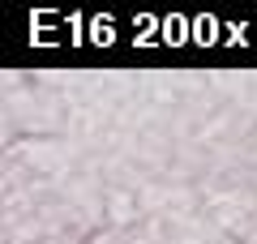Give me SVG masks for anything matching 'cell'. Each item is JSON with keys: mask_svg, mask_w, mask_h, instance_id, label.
I'll return each instance as SVG.
<instances>
[{"mask_svg": "<svg viewBox=\"0 0 257 244\" xmlns=\"http://www.w3.org/2000/svg\"><path fill=\"white\" fill-rule=\"evenodd\" d=\"M210 244H244V240H236V235H223V231H214V240Z\"/></svg>", "mask_w": 257, "mask_h": 244, "instance_id": "cell-1", "label": "cell"}]
</instances>
